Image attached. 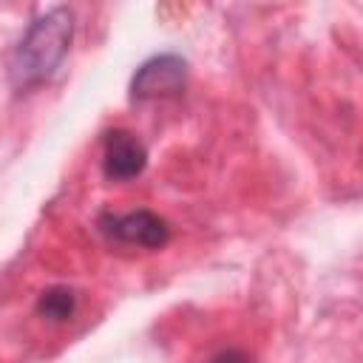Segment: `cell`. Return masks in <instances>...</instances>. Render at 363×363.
Returning a JSON list of instances; mask_svg holds the SVG:
<instances>
[{
    "label": "cell",
    "mask_w": 363,
    "mask_h": 363,
    "mask_svg": "<svg viewBox=\"0 0 363 363\" xmlns=\"http://www.w3.org/2000/svg\"><path fill=\"white\" fill-rule=\"evenodd\" d=\"M213 363H252V360H250V354H247L244 349L230 346V349H221V352L213 357Z\"/></svg>",
    "instance_id": "6"
},
{
    "label": "cell",
    "mask_w": 363,
    "mask_h": 363,
    "mask_svg": "<svg viewBox=\"0 0 363 363\" xmlns=\"http://www.w3.org/2000/svg\"><path fill=\"white\" fill-rule=\"evenodd\" d=\"M99 230L130 247H145V250H159L170 241V227L162 216L150 210H130V213H102L99 216Z\"/></svg>",
    "instance_id": "3"
},
{
    "label": "cell",
    "mask_w": 363,
    "mask_h": 363,
    "mask_svg": "<svg viewBox=\"0 0 363 363\" xmlns=\"http://www.w3.org/2000/svg\"><path fill=\"white\" fill-rule=\"evenodd\" d=\"M147 164V147L128 128H113L102 139V173L108 182H130Z\"/></svg>",
    "instance_id": "4"
},
{
    "label": "cell",
    "mask_w": 363,
    "mask_h": 363,
    "mask_svg": "<svg viewBox=\"0 0 363 363\" xmlns=\"http://www.w3.org/2000/svg\"><path fill=\"white\" fill-rule=\"evenodd\" d=\"M34 309H37L40 318L54 320V323H62V320H68V318L77 312V295H74L71 286L54 284V286H48V289L40 292Z\"/></svg>",
    "instance_id": "5"
},
{
    "label": "cell",
    "mask_w": 363,
    "mask_h": 363,
    "mask_svg": "<svg viewBox=\"0 0 363 363\" xmlns=\"http://www.w3.org/2000/svg\"><path fill=\"white\" fill-rule=\"evenodd\" d=\"M187 85V60L179 54H156L145 60L133 79H130V96L145 102V99H164L182 94Z\"/></svg>",
    "instance_id": "2"
},
{
    "label": "cell",
    "mask_w": 363,
    "mask_h": 363,
    "mask_svg": "<svg viewBox=\"0 0 363 363\" xmlns=\"http://www.w3.org/2000/svg\"><path fill=\"white\" fill-rule=\"evenodd\" d=\"M74 37V11L65 6H54L45 14H40L26 34L20 37L17 48L9 60V82L17 91H28L34 85H43L60 62L65 60Z\"/></svg>",
    "instance_id": "1"
}]
</instances>
